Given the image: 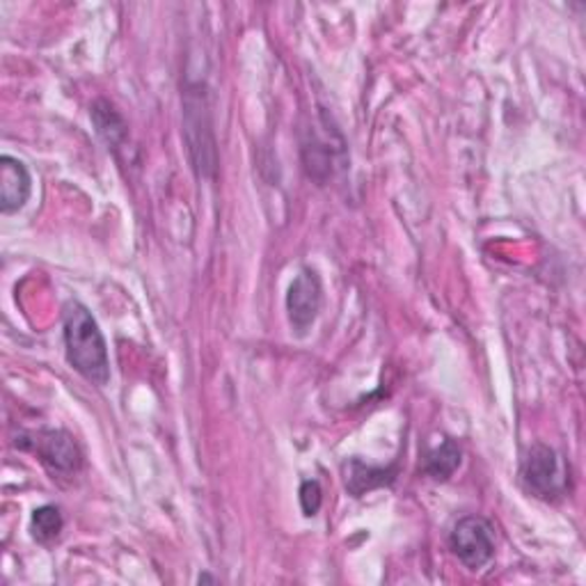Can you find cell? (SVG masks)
<instances>
[{
  "mask_svg": "<svg viewBox=\"0 0 586 586\" xmlns=\"http://www.w3.org/2000/svg\"><path fill=\"white\" fill-rule=\"evenodd\" d=\"M64 354L67 362L76 374H81L88 383L103 387L110 380V358L106 337L92 317V311L78 300L64 307Z\"/></svg>",
  "mask_w": 586,
  "mask_h": 586,
  "instance_id": "6da1fadb",
  "label": "cell"
},
{
  "mask_svg": "<svg viewBox=\"0 0 586 586\" xmlns=\"http://www.w3.org/2000/svg\"><path fill=\"white\" fill-rule=\"evenodd\" d=\"M183 106V138L190 166L198 177L213 179L218 170V149L213 136L207 86L202 81H186L181 92Z\"/></svg>",
  "mask_w": 586,
  "mask_h": 586,
  "instance_id": "7a4b0ae2",
  "label": "cell"
},
{
  "mask_svg": "<svg viewBox=\"0 0 586 586\" xmlns=\"http://www.w3.org/2000/svg\"><path fill=\"white\" fill-rule=\"evenodd\" d=\"M520 477L527 493L543 501L562 499L568 490V467L564 458L548 445H532L527 449Z\"/></svg>",
  "mask_w": 586,
  "mask_h": 586,
  "instance_id": "3957f363",
  "label": "cell"
},
{
  "mask_svg": "<svg viewBox=\"0 0 586 586\" xmlns=\"http://www.w3.org/2000/svg\"><path fill=\"white\" fill-rule=\"evenodd\" d=\"M449 548L467 570H481L495 557V529L481 516H465L451 527Z\"/></svg>",
  "mask_w": 586,
  "mask_h": 586,
  "instance_id": "277c9868",
  "label": "cell"
},
{
  "mask_svg": "<svg viewBox=\"0 0 586 586\" xmlns=\"http://www.w3.org/2000/svg\"><path fill=\"white\" fill-rule=\"evenodd\" d=\"M23 449H30L39 456L51 473L58 475H73L81 470L83 465V451L78 447V443L60 428H47V431L39 434H28L19 443Z\"/></svg>",
  "mask_w": 586,
  "mask_h": 586,
  "instance_id": "5b68a950",
  "label": "cell"
},
{
  "mask_svg": "<svg viewBox=\"0 0 586 586\" xmlns=\"http://www.w3.org/2000/svg\"><path fill=\"white\" fill-rule=\"evenodd\" d=\"M324 307V285L317 270L302 268L294 278L287 294V315L289 324L298 335H305L321 315Z\"/></svg>",
  "mask_w": 586,
  "mask_h": 586,
  "instance_id": "8992f818",
  "label": "cell"
},
{
  "mask_svg": "<svg viewBox=\"0 0 586 586\" xmlns=\"http://www.w3.org/2000/svg\"><path fill=\"white\" fill-rule=\"evenodd\" d=\"M32 192V177L23 161L10 153L0 156V211L6 216L26 207Z\"/></svg>",
  "mask_w": 586,
  "mask_h": 586,
  "instance_id": "52a82bcc",
  "label": "cell"
},
{
  "mask_svg": "<svg viewBox=\"0 0 586 586\" xmlns=\"http://www.w3.org/2000/svg\"><path fill=\"white\" fill-rule=\"evenodd\" d=\"M344 479H346V490L354 497H362L371 490L393 486L397 479V467H374L367 465L360 458H350L344 465Z\"/></svg>",
  "mask_w": 586,
  "mask_h": 586,
  "instance_id": "ba28073f",
  "label": "cell"
},
{
  "mask_svg": "<svg viewBox=\"0 0 586 586\" xmlns=\"http://www.w3.org/2000/svg\"><path fill=\"white\" fill-rule=\"evenodd\" d=\"M90 117H92V122L97 127V133L106 140L108 147L117 149V147H120L127 140L129 127L125 122V117L120 112H117V108L110 101L97 99L90 106Z\"/></svg>",
  "mask_w": 586,
  "mask_h": 586,
  "instance_id": "9c48e42d",
  "label": "cell"
},
{
  "mask_svg": "<svg viewBox=\"0 0 586 586\" xmlns=\"http://www.w3.org/2000/svg\"><path fill=\"white\" fill-rule=\"evenodd\" d=\"M460 447L456 440L445 438L438 447L428 449L424 458V473L434 481H447L454 477V473L460 467Z\"/></svg>",
  "mask_w": 586,
  "mask_h": 586,
  "instance_id": "30bf717a",
  "label": "cell"
},
{
  "mask_svg": "<svg viewBox=\"0 0 586 586\" xmlns=\"http://www.w3.org/2000/svg\"><path fill=\"white\" fill-rule=\"evenodd\" d=\"M62 529H64V518L58 506L44 504V506H39V509H34L32 520H30V534L37 543L51 545L53 540L60 538Z\"/></svg>",
  "mask_w": 586,
  "mask_h": 586,
  "instance_id": "8fae6325",
  "label": "cell"
},
{
  "mask_svg": "<svg viewBox=\"0 0 586 586\" xmlns=\"http://www.w3.org/2000/svg\"><path fill=\"white\" fill-rule=\"evenodd\" d=\"M321 504H324V490H321L319 481H315V479L302 481V486H300V506H302V514L307 518L317 516L319 509H321Z\"/></svg>",
  "mask_w": 586,
  "mask_h": 586,
  "instance_id": "7c38bea8",
  "label": "cell"
},
{
  "mask_svg": "<svg viewBox=\"0 0 586 586\" xmlns=\"http://www.w3.org/2000/svg\"><path fill=\"white\" fill-rule=\"evenodd\" d=\"M200 582H218L216 577H209V575H200Z\"/></svg>",
  "mask_w": 586,
  "mask_h": 586,
  "instance_id": "4fadbf2b",
  "label": "cell"
}]
</instances>
